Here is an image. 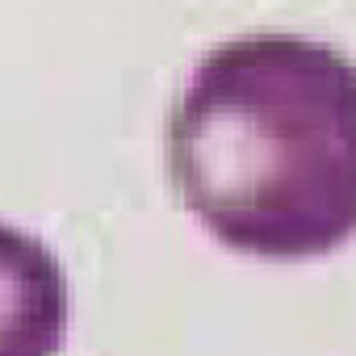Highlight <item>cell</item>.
<instances>
[{
	"label": "cell",
	"mask_w": 356,
	"mask_h": 356,
	"mask_svg": "<svg viewBox=\"0 0 356 356\" xmlns=\"http://www.w3.org/2000/svg\"><path fill=\"white\" fill-rule=\"evenodd\" d=\"M181 202L231 252L314 260L356 235V63L248 34L214 47L168 122Z\"/></svg>",
	"instance_id": "6da1fadb"
},
{
	"label": "cell",
	"mask_w": 356,
	"mask_h": 356,
	"mask_svg": "<svg viewBox=\"0 0 356 356\" xmlns=\"http://www.w3.org/2000/svg\"><path fill=\"white\" fill-rule=\"evenodd\" d=\"M67 339V281L26 231L0 222V356H59Z\"/></svg>",
	"instance_id": "7a4b0ae2"
}]
</instances>
